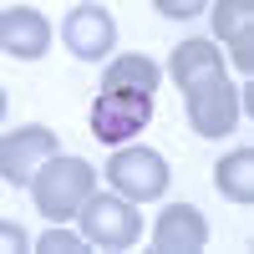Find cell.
<instances>
[{"label":"cell","mask_w":254,"mask_h":254,"mask_svg":"<svg viewBox=\"0 0 254 254\" xmlns=\"http://www.w3.org/2000/svg\"><path fill=\"white\" fill-rule=\"evenodd\" d=\"M168 71H173V81L188 97V122H193L198 137L234 132V122H239V92H234V81H229V71H224L219 46H208V41H198V36L183 41V46L173 51V61H168Z\"/></svg>","instance_id":"obj_1"},{"label":"cell","mask_w":254,"mask_h":254,"mask_svg":"<svg viewBox=\"0 0 254 254\" xmlns=\"http://www.w3.org/2000/svg\"><path fill=\"white\" fill-rule=\"evenodd\" d=\"M158 87H163V71L147 56H117L97 87V102H92V132L112 147L127 142L132 132H142L153 122Z\"/></svg>","instance_id":"obj_2"},{"label":"cell","mask_w":254,"mask_h":254,"mask_svg":"<svg viewBox=\"0 0 254 254\" xmlns=\"http://www.w3.org/2000/svg\"><path fill=\"white\" fill-rule=\"evenodd\" d=\"M92 183H97V173H92V163H81V158H51L46 168L36 173V183H31V198H36V208L46 219H76L81 214V203L92 198Z\"/></svg>","instance_id":"obj_3"},{"label":"cell","mask_w":254,"mask_h":254,"mask_svg":"<svg viewBox=\"0 0 254 254\" xmlns=\"http://www.w3.org/2000/svg\"><path fill=\"white\" fill-rule=\"evenodd\" d=\"M76 219H81V234L97 249H132L137 234H142V214L132 208V198H122V193H92Z\"/></svg>","instance_id":"obj_4"},{"label":"cell","mask_w":254,"mask_h":254,"mask_svg":"<svg viewBox=\"0 0 254 254\" xmlns=\"http://www.w3.org/2000/svg\"><path fill=\"white\" fill-rule=\"evenodd\" d=\"M107 178L122 198L147 203V198H163L168 188V158L153 153V147H117L112 163H107Z\"/></svg>","instance_id":"obj_5"},{"label":"cell","mask_w":254,"mask_h":254,"mask_svg":"<svg viewBox=\"0 0 254 254\" xmlns=\"http://www.w3.org/2000/svg\"><path fill=\"white\" fill-rule=\"evenodd\" d=\"M51 158H56V132L51 127H15L5 137V147H0V173H5V183H15V188H31L36 173Z\"/></svg>","instance_id":"obj_6"},{"label":"cell","mask_w":254,"mask_h":254,"mask_svg":"<svg viewBox=\"0 0 254 254\" xmlns=\"http://www.w3.org/2000/svg\"><path fill=\"white\" fill-rule=\"evenodd\" d=\"M61 41H66L71 56L102 61V56L112 51V41H117V26H112V15L102 10V5H76L66 20H61Z\"/></svg>","instance_id":"obj_7"},{"label":"cell","mask_w":254,"mask_h":254,"mask_svg":"<svg viewBox=\"0 0 254 254\" xmlns=\"http://www.w3.org/2000/svg\"><path fill=\"white\" fill-rule=\"evenodd\" d=\"M153 239H158L163 254H198L208 244V219L198 214L193 203H168L158 229H153Z\"/></svg>","instance_id":"obj_8"},{"label":"cell","mask_w":254,"mask_h":254,"mask_svg":"<svg viewBox=\"0 0 254 254\" xmlns=\"http://www.w3.org/2000/svg\"><path fill=\"white\" fill-rule=\"evenodd\" d=\"M214 36L229 46V61L239 71H254V5L244 0H219L214 5Z\"/></svg>","instance_id":"obj_9"},{"label":"cell","mask_w":254,"mask_h":254,"mask_svg":"<svg viewBox=\"0 0 254 254\" xmlns=\"http://www.w3.org/2000/svg\"><path fill=\"white\" fill-rule=\"evenodd\" d=\"M46 41H51V26H46V15H41V10L10 5L5 15H0V46H5L10 56L36 61L41 51H46Z\"/></svg>","instance_id":"obj_10"},{"label":"cell","mask_w":254,"mask_h":254,"mask_svg":"<svg viewBox=\"0 0 254 254\" xmlns=\"http://www.w3.org/2000/svg\"><path fill=\"white\" fill-rule=\"evenodd\" d=\"M214 178H219V193H224V198H234V203H254V153H249V147L229 153V158L214 168Z\"/></svg>","instance_id":"obj_11"},{"label":"cell","mask_w":254,"mask_h":254,"mask_svg":"<svg viewBox=\"0 0 254 254\" xmlns=\"http://www.w3.org/2000/svg\"><path fill=\"white\" fill-rule=\"evenodd\" d=\"M36 249H46V254H81V249H87V234H71V229H51V234L41 239Z\"/></svg>","instance_id":"obj_12"},{"label":"cell","mask_w":254,"mask_h":254,"mask_svg":"<svg viewBox=\"0 0 254 254\" xmlns=\"http://www.w3.org/2000/svg\"><path fill=\"white\" fill-rule=\"evenodd\" d=\"M158 10H163L168 20H193V15L203 10V0H158Z\"/></svg>","instance_id":"obj_13"},{"label":"cell","mask_w":254,"mask_h":254,"mask_svg":"<svg viewBox=\"0 0 254 254\" xmlns=\"http://www.w3.org/2000/svg\"><path fill=\"white\" fill-rule=\"evenodd\" d=\"M26 244H31V239H26V229H20V224H5V229H0V249H5V254H20Z\"/></svg>","instance_id":"obj_14"}]
</instances>
